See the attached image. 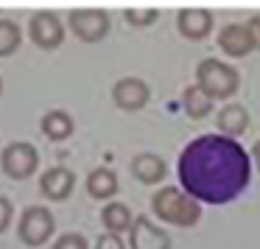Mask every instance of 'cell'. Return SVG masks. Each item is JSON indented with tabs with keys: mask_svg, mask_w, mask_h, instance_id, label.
Returning a JSON list of instances; mask_svg holds the SVG:
<instances>
[{
	"mask_svg": "<svg viewBox=\"0 0 260 249\" xmlns=\"http://www.w3.org/2000/svg\"><path fill=\"white\" fill-rule=\"evenodd\" d=\"M12 213H14V207H12V202L9 199H3L0 196V232L9 227V221H12Z\"/></svg>",
	"mask_w": 260,
	"mask_h": 249,
	"instance_id": "obj_23",
	"label": "cell"
},
{
	"mask_svg": "<svg viewBox=\"0 0 260 249\" xmlns=\"http://www.w3.org/2000/svg\"><path fill=\"white\" fill-rule=\"evenodd\" d=\"M159 17L157 9H126V20L132 25H151Z\"/></svg>",
	"mask_w": 260,
	"mask_h": 249,
	"instance_id": "obj_20",
	"label": "cell"
},
{
	"mask_svg": "<svg viewBox=\"0 0 260 249\" xmlns=\"http://www.w3.org/2000/svg\"><path fill=\"white\" fill-rule=\"evenodd\" d=\"M87 193L92 199H112L118 193V176L109 168H95L87 176Z\"/></svg>",
	"mask_w": 260,
	"mask_h": 249,
	"instance_id": "obj_15",
	"label": "cell"
},
{
	"mask_svg": "<svg viewBox=\"0 0 260 249\" xmlns=\"http://www.w3.org/2000/svg\"><path fill=\"white\" fill-rule=\"evenodd\" d=\"M53 249H87V238L79 235V232H64V235L56 238Z\"/></svg>",
	"mask_w": 260,
	"mask_h": 249,
	"instance_id": "obj_21",
	"label": "cell"
},
{
	"mask_svg": "<svg viewBox=\"0 0 260 249\" xmlns=\"http://www.w3.org/2000/svg\"><path fill=\"white\" fill-rule=\"evenodd\" d=\"M252 160H254V163H257V168H260V140H257V143H254V146H252Z\"/></svg>",
	"mask_w": 260,
	"mask_h": 249,
	"instance_id": "obj_25",
	"label": "cell"
},
{
	"mask_svg": "<svg viewBox=\"0 0 260 249\" xmlns=\"http://www.w3.org/2000/svg\"><path fill=\"white\" fill-rule=\"evenodd\" d=\"M28 34H31V40H34L40 48H48V51H51V48L62 45L64 25H62V20H59L53 12H37L34 17H31Z\"/></svg>",
	"mask_w": 260,
	"mask_h": 249,
	"instance_id": "obj_8",
	"label": "cell"
},
{
	"mask_svg": "<svg viewBox=\"0 0 260 249\" xmlns=\"http://www.w3.org/2000/svg\"><path fill=\"white\" fill-rule=\"evenodd\" d=\"M249 126V112L241 107V104H230L218 112V129L224 132L226 137H235V135H243Z\"/></svg>",
	"mask_w": 260,
	"mask_h": 249,
	"instance_id": "obj_16",
	"label": "cell"
},
{
	"mask_svg": "<svg viewBox=\"0 0 260 249\" xmlns=\"http://www.w3.org/2000/svg\"><path fill=\"white\" fill-rule=\"evenodd\" d=\"M70 28L79 40L98 42L109 31V14L101 9H76V12H70Z\"/></svg>",
	"mask_w": 260,
	"mask_h": 249,
	"instance_id": "obj_6",
	"label": "cell"
},
{
	"mask_svg": "<svg viewBox=\"0 0 260 249\" xmlns=\"http://www.w3.org/2000/svg\"><path fill=\"white\" fill-rule=\"evenodd\" d=\"M151 207L159 221H168V224H176V227H193L202 219L199 202L193 196H187L185 191H179V188H162V191H157L151 199Z\"/></svg>",
	"mask_w": 260,
	"mask_h": 249,
	"instance_id": "obj_2",
	"label": "cell"
},
{
	"mask_svg": "<svg viewBox=\"0 0 260 249\" xmlns=\"http://www.w3.org/2000/svg\"><path fill=\"white\" fill-rule=\"evenodd\" d=\"M53 227H56V221H53L51 210L42 207V204H34V207H28L20 215L17 235L25 246H42L53 235Z\"/></svg>",
	"mask_w": 260,
	"mask_h": 249,
	"instance_id": "obj_4",
	"label": "cell"
},
{
	"mask_svg": "<svg viewBox=\"0 0 260 249\" xmlns=\"http://www.w3.org/2000/svg\"><path fill=\"white\" fill-rule=\"evenodd\" d=\"M73 185H76L73 171L62 168V165H56V168L45 171V174H42V179H40L42 196L53 199V202H62V199H68L70 193H73Z\"/></svg>",
	"mask_w": 260,
	"mask_h": 249,
	"instance_id": "obj_10",
	"label": "cell"
},
{
	"mask_svg": "<svg viewBox=\"0 0 260 249\" xmlns=\"http://www.w3.org/2000/svg\"><path fill=\"white\" fill-rule=\"evenodd\" d=\"M182 104H185V112L190 115V118H196V120L207 118V115L213 112V98H210L199 84L196 87H187L185 96H182Z\"/></svg>",
	"mask_w": 260,
	"mask_h": 249,
	"instance_id": "obj_17",
	"label": "cell"
},
{
	"mask_svg": "<svg viewBox=\"0 0 260 249\" xmlns=\"http://www.w3.org/2000/svg\"><path fill=\"white\" fill-rule=\"evenodd\" d=\"M112 98H115V104H118L120 109H126V112H137V109H143L146 101H148V84L140 81V79H135V76L120 79L118 84L112 87Z\"/></svg>",
	"mask_w": 260,
	"mask_h": 249,
	"instance_id": "obj_9",
	"label": "cell"
},
{
	"mask_svg": "<svg viewBox=\"0 0 260 249\" xmlns=\"http://www.w3.org/2000/svg\"><path fill=\"white\" fill-rule=\"evenodd\" d=\"M218 45L226 56H246L249 51L254 48V37L249 31V25H241V23H232L226 25L224 31L218 34Z\"/></svg>",
	"mask_w": 260,
	"mask_h": 249,
	"instance_id": "obj_11",
	"label": "cell"
},
{
	"mask_svg": "<svg viewBox=\"0 0 260 249\" xmlns=\"http://www.w3.org/2000/svg\"><path fill=\"white\" fill-rule=\"evenodd\" d=\"M0 92H3V79H0Z\"/></svg>",
	"mask_w": 260,
	"mask_h": 249,
	"instance_id": "obj_26",
	"label": "cell"
},
{
	"mask_svg": "<svg viewBox=\"0 0 260 249\" xmlns=\"http://www.w3.org/2000/svg\"><path fill=\"white\" fill-rule=\"evenodd\" d=\"M132 174H135L143 185H154V182H159L165 176V163L157 154H140V157H135V163H132Z\"/></svg>",
	"mask_w": 260,
	"mask_h": 249,
	"instance_id": "obj_14",
	"label": "cell"
},
{
	"mask_svg": "<svg viewBox=\"0 0 260 249\" xmlns=\"http://www.w3.org/2000/svg\"><path fill=\"white\" fill-rule=\"evenodd\" d=\"M101 221H104V227H107V232H126L129 230V224H132V213H129V207L126 204H120V202H109L107 207L101 210Z\"/></svg>",
	"mask_w": 260,
	"mask_h": 249,
	"instance_id": "obj_18",
	"label": "cell"
},
{
	"mask_svg": "<svg viewBox=\"0 0 260 249\" xmlns=\"http://www.w3.org/2000/svg\"><path fill=\"white\" fill-rule=\"evenodd\" d=\"M20 48V28L12 20H0V56H9Z\"/></svg>",
	"mask_w": 260,
	"mask_h": 249,
	"instance_id": "obj_19",
	"label": "cell"
},
{
	"mask_svg": "<svg viewBox=\"0 0 260 249\" xmlns=\"http://www.w3.org/2000/svg\"><path fill=\"white\" fill-rule=\"evenodd\" d=\"M196 79H199V87L207 92L210 98H230L232 92L238 90V73L235 68L218 62V59H204L202 65L196 68Z\"/></svg>",
	"mask_w": 260,
	"mask_h": 249,
	"instance_id": "obj_3",
	"label": "cell"
},
{
	"mask_svg": "<svg viewBox=\"0 0 260 249\" xmlns=\"http://www.w3.org/2000/svg\"><path fill=\"white\" fill-rule=\"evenodd\" d=\"M95 249H126V243H123V238H120L118 232H107V235L98 238Z\"/></svg>",
	"mask_w": 260,
	"mask_h": 249,
	"instance_id": "obj_22",
	"label": "cell"
},
{
	"mask_svg": "<svg viewBox=\"0 0 260 249\" xmlns=\"http://www.w3.org/2000/svg\"><path fill=\"white\" fill-rule=\"evenodd\" d=\"M0 163H3V171L12 179H28L37 171V165H40V157H37V148L31 143L17 140V143L3 148V160Z\"/></svg>",
	"mask_w": 260,
	"mask_h": 249,
	"instance_id": "obj_5",
	"label": "cell"
},
{
	"mask_svg": "<svg viewBox=\"0 0 260 249\" xmlns=\"http://www.w3.org/2000/svg\"><path fill=\"white\" fill-rule=\"evenodd\" d=\"M252 157L235 137L202 135L179 154V182L187 196L207 204H226L246 191Z\"/></svg>",
	"mask_w": 260,
	"mask_h": 249,
	"instance_id": "obj_1",
	"label": "cell"
},
{
	"mask_svg": "<svg viewBox=\"0 0 260 249\" xmlns=\"http://www.w3.org/2000/svg\"><path fill=\"white\" fill-rule=\"evenodd\" d=\"M249 31H252V37H254V48H260V14L249 23Z\"/></svg>",
	"mask_w": 260,
	"mask_h": 249,
	"instance_id": "obj_24",
	"label": "cell"
},
{
	"mask_svg": "<svg viewBox=\"0 0 260 249\" xmlns=\"http://www.w3.org/2000/svg\"><path fill=\"white\" fill-rule=\"evenodd\" d=\"M129 246L132 249H171V235L162 227L151 224L146 215L132 219L129 224Z\"/></svg>",
	"mask_w": 260,
	"mask_h": 249,
	"instance_id": "obj_7",
	"label": "cell"
},
{
	"mask_svg": "<svg viewBox=\"0 0 260 249\" xmlns=\"http://www.w3.org/2000/svg\"><path fill=\"white\" fill-rule=\"evenodd\" d=\"M42 135L48 137V140H68L70 135H73V118H70L64 109H51V112H45V118H42Z\"/></svg>",
	"mask_w": 260,
	"mask_h": 249,
	"instance_id": "obj_13",
	"label": "cell"
},
{
	"mask_svg": "<svg viewBox=\"0 0 260 249\" xmlns=\"http://www.w3.org/2000/svg\"><path fill=\"white\" fill-rule=\"evenodd\" d=\"M213 28V14L207 9H182L179 12V31L187 40H204Z\"/></svg>",
	"mask_w": 260,
	"mask_h": 249,
	"instance_id": "obj_12",
	"label": "cell"
}]
</instances>
